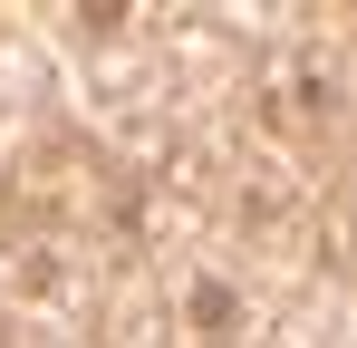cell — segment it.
<instances>
[{
  "label": "cell",
  "instance_id": "obj_1",
  "mask_svg": "<svg viewBox=\"0 0 357 348\" xmlns=\"http://www.w3.org/2000/svg\"><path fill=\"white\" fill-rule=\"evenodd\" d=\"M183 310H193V329L213 339V329H232V310H241V300H232L222 281H193V300H183Z\"/></svg>",
  "mask_w": 357,
  "mask_h": 348
}]
</instances>
